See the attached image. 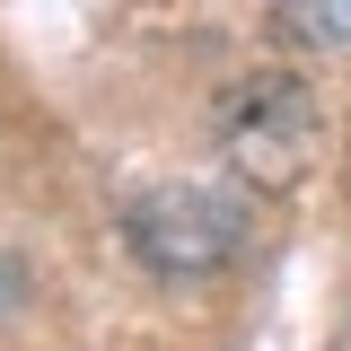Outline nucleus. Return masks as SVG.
Here are the masks:
<instances>
[{
    "label": "nucleus",
    "mask_w": 351,
    "mask_h": 351,
    "mask_svg": "<svg viewBox=\"0 0 351 351\" xmlns=\"http://www.w3.org/2000/svg\"><path fill=\"white\" fill-rule=\"evenodd\" d=\"M272 18H281V36H299V44H351V0H281Z\"/></svg>",
    "instance_id": "obj_3"
},
{
    "label": "nucleus",
    "mask_w": 351,
    "mask_h": 351,
    "mask_svg": "<svg viewBox=\"0 0 351 351\" xmlns=\"http://www.w3.org/2000/svg\"><path fill=\"white\" fill-rule=\"evenodd\" d=\"M307 141H316V114H307V97L290 80H255V88L228 97V158L255 184H290Z\"/></svg>",
    "instance_id": "obj_2"
},
{
    "label": "nucleus",
    "mask_w": 351,
    "mask_h": 351,
    "mask_svg": "<svg viewBox=\"0 0 351 351\" xmlns=\"http://www.w3.org/2000/svg\"><path fill=\"white\" fill-rule=\"evenodd\" d=\"M123 228H132V246H141L149 272L193 281V272H219V263L246 246V202L228 184H149Z\"/></svg>",
    "instance_id": "obj_1"
}]
</instances>
